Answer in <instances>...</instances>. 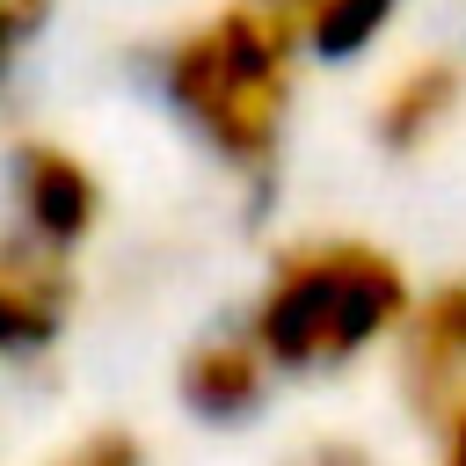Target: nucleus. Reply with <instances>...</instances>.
I'll return each instance as SVG.
<instances>
[{
    "label": "nucleus",
    "instance_id": "1",
    "mask_svg": "<svg viewBox=\"0 0 466 466\" xmlns=\"http://www.w3.org/2000/svg\"><path fill=\"white\" fill-rule=\"evenodd\" d=\"M291 66H299V22L262 0H226L160 51V95L218 160L262 175L284 138Z\"/></svg>",
    "mask_w": 466,
    "mask_h": 466
},
{
    "label": "nucleus",
    "instance_id": "2",
    "mask_svg": "<svg viewBox=\"0 0 466 466\" xmlns=\"http://www.w3.org/2000/svg\"><path fill=\"white\" fill-rule=\"evenodd\" d=\"M408 306H415L408 269L386 248L357 233H320L269 262L248 342L262 350L269 371H342L379 335H400Z\"/></svg>",
    "mask_w": 466,
    "mask_h": 466
},
{
    "label": "nucleus",
    "instance_id": "3",
    "mask_svg": "<svg viewBox=\"0 0 466 466\" xmlns=\"http://www.w3.org/2000/svg\"><path fill=\"white\" fill-rule=\"evenodd\" d=\"M400 393L422 422H451L466 408V277L422 291L400 320Z\"/></svg>",
    "mask_w": 466,
    "mask_h": 466
},
{
    "label": "nucleus",
    "instance_id": "4",
    "mask_svg": "<svg viewBox=\"0 0 466 466\" xmlns=\"http://www.w3.org/2000/svg\"><path fill=\"white\" fill-rule=\"evenodd\" d=\"M7 189H15V211L29 226V248H44V255L80 248L102 218V189H95L87 160L51 146V138H22L7 153Z\"/></svg>",
    "mask_w": 466,
    "mask_h": 466
},
{
    "label": "nucleus",
    "instance_id": "5",
    "mask_svg": "<svg viewBox=\"0 0 466 466\" xmlns=\"http://www.w3.org/2000/svg\"><path fill=\"white\" fill-rule=\"evenodd\" d=\"M73 320V277L44 248H0V357H36Z\"/></svg>",
    "mask_w": 466,
    "mask_h": 466
},
{
    "label": "nucleus",
    "instance_id": "6",
    "mask_svg": "<svg viewBox=\"0 0 466 466\" xmlns=\"http://www.w3.org/2000/svg\"><path fill=\"white\" fill-rule=\"evenodd\" d=\"M175 386H182L189 415H204V422H248L262 408V393H269V364H262V350L248 335H204L182 357Z\"/></svg>",
    "mask_w": 466,
    "mask_h": 466
},
{
    "label": "nucleus",
    "instance_id": "7",
    "mask_svg": "<svg viewBox=\"0 0 466 466\" xmlns=\"http://www.w3.org/2000/svg\"><path fill=\"white\" fill-rule=\"evenodd\" d=\"M459 95H466L459 58H415V66L393 73V87L379 95L371 138H379L386 153H422V146L459 116Z\"/></svg>",
    "mask_w": 466,
    "mask_h": 466
},
{
    "label": "nucleus",
    "instance_id": "8",
    "mask_svg": "<svg viewBox=\"0 0 466 466\" xmlns=\"http://www.w3.org/2000/svg\"><path fill=\"white\" fill-rule=\"evenodd\" d=\"M393 15H400V0H313L291 22H299V51H313V58H357V51H371L393 29Z\"/></svg>",
    "mask_w": 466,
    "mask_h": 466
},
{
    "label": "nucleus",
    "instance_id": "9",
    "mask_svg": "<svg viewBox=\"0 0 466 466\" xmlns=\"http://www.w3.org/2000/svg\"><path fill=\"white\" fill-rule=\"evenodd\" d=\"M51 466H146V444H138L131 430H95V437H80L66 459H51Z\"/></svg>",
    "mask_w": 466,
    "mask_h": 466
},
{
    "label": "nucleus",
    "instance_id": "10",
    "mask_svg": "<svg viewBox=\"0 0 466 466\" xmlns=\"http://www.w3.org/2000/svg\"><path fill=\"white\" fill-rule=\"evenodd\" d=\"M44 15H51V0H0V80H7V66H15L22 36H36V29H44Z\"/></svg>",
    "mask_w": 466,
    "mask_h": 466
},
{
    "label": "nucleus",
    "instance_id": "11",
    "mask_svg": "<svg viewBox=\"0 0 466 466\" xmlns=\"http://www.w3.org/2000/svg\"><path fill=\"white\" fill-rule=\"evenodd\" d=\"M284 466H379L364 444H350V437H313V444H299Z\"/></svg>",
    "mask_w": 466,
    "mask_h": 466
},
{
    "label": "nucleus",
    "instance_id": "12",
    "mask_svg": "<svg viewBox=\"0 0 466 466\" xmlns=\"http://www.w3.org/2000/svg\"><path fill=\"white\" fill-rule=\"evenodd\" d=\"M444 466H466V408L444 422Z\"/></svg>",
    "mask_w": 466,
    "mask_h": 466
},
{
    "label": "nucleus",
    "instance_id": "13",
    "mask_svg": "<svg viewBox=\"0 0 466 466\" xmlns=\"http://www.w3.org/2000/svg\"><path fill=\"white\" fill-rule=\"evenodd\" d=\"M262 7H284V15H306L313 0H262Z\"/></svg>",
    "mask_w": 466,
    "mask_h": 466
}]
</instances>
